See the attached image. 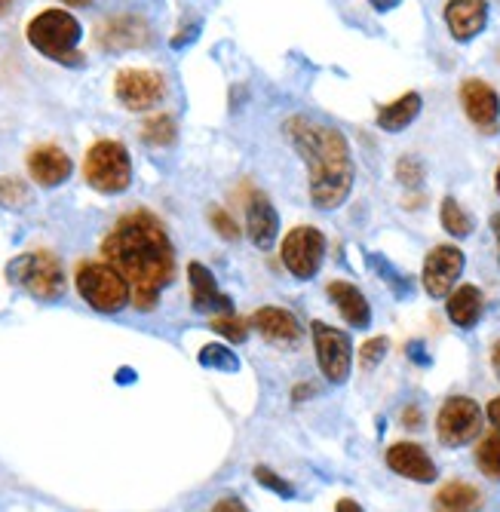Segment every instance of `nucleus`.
<instances>
[{"label":"nucleus","mask_w":500,"mask_h":512,"mask_svg":"<svg viewBox=\"0 0 500 512\" xmlns=\"http://www.w3.org/2000/svg\"><path fill=\"white\" fill-rule=\"evenodd\" d=\"M114 89H117V99L129 111H151L166 96V80L163 74L148 71V68H126L117 74Z\"/></svg>","instance_id":"nucleus-9"},{"label":"nucleus","mask_w":500,"mask_h":512,"mask_svg":"<svg viewBox=\"0 0 500 512\" xmlns=\"http://www.w3.org/2000/svg\"><path fill=\"white\" fill-rule=\"evenodd\" d=\"M209 512H249V506L240 497H221Z\"/></svg>","instance_id":"nucleus-34"},{"label":"nucleus","mask_w":500,"mask_h":512,"mask_svg":"<svg viewBox=\"0 0 500 512\" xmlns=\"http://www.w3.org/2000/svg\"><path fill=\"white\" fill-rule=\"evenodd\" d=\"M255 479H258V485H264V488H270L274 494H280V497H286V500H292L295 497V488L289 485V482H283L274 470H267V467H255Z\"/></svg>","instance_id":"nucleus-32"},{"label":"nucleus","mask_w":500,"mask_h":512,"mask_svg":"<svg viewBox=\"0 0 500 512\" xmlns=\"http://www.w3.org/2000/svg\"><path fill=\"white\" fill-rule=\"evenodd\" d=\"M375 4V10H381V13H387V10H393V7H399L402 0H372Z\"/></svg>","instance_id":"nucleus-38"},{"label":"nucleus","mask_w":500,"mask_h":512,"mask_svg":"<svg viewBox=\"0 0 500 512\" xmlns=\"http://www.w3.org/2000/svg\"><path fill=\"white\" fill-rule=\"evenodd\" d=\"M491 365H494V371H497V378H500V341L491 347Z\"/></svg>","instance_id":"nucleus-39"},{"label":"nucleus","mask_w":500,"mask_h":512,"mask_svg":"<svg viewBox=\"0 0 500 512\" xmlns=\"http://www.w3.org/2000/svg\"><path fill=\"white\" fill-rule=\"evenodd\" d=\"M488 421H491V427L500 433V396L488 402Z\"/></svg>","instance_id":"nucleus-36"},{"label":"nucleus","mask_w":500,"mask_h":512,"mask_svg":"<svg viewBox=\"0 0 500 512\" xmlns=\"http://www.w3.org/2000/svg\"><path fill=\"white\" fill-rule=\"evenodd\" d=\"M476 463H479V470H482L488 479L500 482V433L482 439V445H479V451H476Z\"/></svg>","instance_id":"nucleus-26"},{"label":"nucleus","mask_w":500,"mask_h":512,"mask_svg":"<svg viewBox=\"0 0 500 512\" xmlns=\"http://www.w3.org/2000/svg\"><path fill=\"white\" fill-rule=\"evenodd\" d=\"M71 157L56 145H40L28 154V172L40 188H56L71 175Z\"/></svg>","instance_id":"nucleus-14"},{"label":"nucleus","mask_w":500,"mask_h":512,"mask_svg":"<svg viewBox=\"0 0 500 512\" xmlns=\"http://www.w3.org/2000/svg\"><path fill=\"white\" fill-rule=\"evenodd\" d=\"M494 184H497V194H500V169H497V178H494Z\"/></svg>","instance_id":"nucleus-44"},{"label":"nucleus","mask_w":500,"mask_h":512,"mask_svg":"<svg viewBox=\"0 0 500 512\" xmlns=\"http://www.w3.org/2000/svg\"><path fill=\"white\" fill-rule=\"evenodd\" d=\"M77 292L99 313H120L132 298V289L123 273L108 261H83L77 267Z\"/></svg>","instance_id":"nucleus-4"},{"label":"nucleus","mask_w":500,"mask_h":512,"mask_svg":"<svg viewBox=\"0 0 500 512\" xmlns=\"http://www.w3.org/2000/svg\"><path fill=\"white\" fill-rule=\"evenodd\" d=\"M464 270V252L454 246H436L427 261H424V289L433 298H442L451 292V286L458 283V276Z\"/></svg>","instance_id":"nucleus-11"},{"label":"nucleus","mask_w":500,"mask_h":512,"mask_svg":"<svg viewBox=\"0 0 500 512\" xmlns=\"http://www.w3.org/2000/svg\"><path fill=\"white\" fill-rule=\"evenodd\" d=\"M13 283H19L37 301H59L65 295V273L56 255L50 252H28L19 255L7 267Z\"/></svg>","instance_id":"nucleus-5"},{"label":"nucleus","mask_w":500,"mask_h":512,"mask_svg":"<svg viewBox=\"0 0 500 512\" xmlns=\"http://www.w3.org/2000/svg\"><path fill=\"white\" fill-rule=\"evenodd\" d=\"M10 7H13V0H0V16H4V13H7Z\"/></svg>","instance_id":"nucleus-41"},{"label":"nucleus","mask_w":500,"mask_h":512,"mask_svg":"<svg viewBox=\"0 0 500 512\" xmlns=\"http://www.w3.org/2000/svg\"><path fill=\"white\" fill-rule=\"evenodd\" d=\"M482 292L476 286H461L448 298V319L458 325V329H473V325L482 319Z\"/></svg>","instance_id":"nucleus-22"},{"label":"nucleus","mask_w":500,"mask_h":512,"mask_svg":"<svg viewBox=\"0 0 500 512\" xmlns=\"http://www.w3.org/2000/svg\"><path fill=\"white\" fill-rule=\"evenodd\" d=\"M102 255L123 273L132 289V304L139 310H154L160 292L175 276V252L169 234L163 221L148 209L123 215L105 237Z\"/></svg>","instance_id":"nucleus-1"},{"label":"nucleus","mask_w":500,"mask_h":512,"mask_svg":"<svg viewBox=\"0 0 500 512\" xmlns=\"http://www.w3.org/2000/svg\"><path fill=\"white\" fill-rule=\"evenodd\" d=\"M286 135L307 163L313 206L320 209L341 206L353 188V160H350L347 138L332 126L310 123L304 117H292L286 123Z\"/></svg>","instance_id":"nucleus-2"},{"label":"nucleus","mask_w":500,"mask_h":512,"mask_svg":"<svg viewBox=\"0 0 500 512\" xmlns=\"http://www.w3.org/2000/svg\"><path fill=\"white\" fill-rule=\"evenodd\" d=\"M335 512H362V509H359V503H353V500H341Z\"/></svg>","instance_id":"nucleus-40"},{"label":"nucleus","mask_w":500,"mask_h":512,"mask_svg":"<svg viewBox=\"0 0 500 512\" xmlns=\"http://www.w3.org/2000/svg\"><path fill=\"white\" fill-rule=\"evenodd\" d=\"M439 218H442V227L448 230L451 237L464 240V237H470V234H473V218L467 215V209H461V206H458V200L445 197V200H442V212H439Z\"/></svg>","instance_id":"nucleus-24"},{"label":"nucleus","mask_w":500,"mask_h":512,"mask_svg":"<svg viewBox=\"0 0 500 512\" xmlns=\"http://www.w3.org/2000/svg\"><path fill=\"white\" fill-rule=\"evenodd\" d=\"M200 362H203L206 368H218V371H237V368H240L237 356H234L231 350H227V347H221V344L203 347V350H200Z\"/></svg>","instance_id":"nucleus-27"},{"label":"nucleus","mask_w":500,"mask_h":512,"mask_svg":"<svg viewBox=\"0 0 500 512\" xmlns=\"http://www.w3.org/2000/svg\"><path fill=\"white\" fill-rule=\"evenodd\" d=\"M86 184L99 194H123L132 181V163L120 142H96L83 160Z\"/></svg>","instance_id":"nucleus-6"},{"label":"nucleus","mask_w":500,"mask_h":512,"mask_svg":"<svg viewBox=\"0 0 500 512\" xmlns=\"http://www.w3.org/2000/svg\"><path fill=\"white\" fill-rule=\"evenodd\" d=\"M323 255H326V237L316 227H295L283 240V264L298 279H310L320 273Z\"/></svg>","instance_id":"nucleus-8"},{"label":"nucleus","mask_w":500,"mask_h":512,"mask_svg":"<svg viewBox=\"0 0 500 512\" xmlns=\"http://www.w3.org/2000/svg\"><path fill=\"white\" fill-rule=\"evenodd\" d=\"M482 430V411L473 399L467 396H451L439 417H436V433H439V442L448 445V448H458V445H467L479 436Z\"/></svg>","instance_id":"nucleus-7"},{"label":"nucleus","mask_w":500,"mask_h":512,"mask_svg":"<svg viewBox=\"0 0 500 512\" xmlns=\"http://www.w3.org/2000/svg\"><path fill=\"white\" fill-rule=\"evenodd\" d=\"M421 421H424V417H421V408H418V405H408V408L402 411V424H405L408 430H418Z\"/></svg>","instance_id":"nucleus-35"},{"label":"nucleus","mask_w":500,"mask_h":512,"mask_svg":"<svg viewBox=\"0 0 500 512\" xmlns=\"http://www.w3.org/2000/svg\"><path fill=\"white\" fill-rule=\"evenodd\" d=\"M445 22L454 40H473L488 22V4L485 0H448Z\"/></svg>","instance_id":"nucleus-17"},{"label":"nucleus","mask_w":500,"mask_h":512,"mask_svg":"<svg viewBox=\"0 0 500 512\" xmlns=\"http://www.w3.org/2000/svg\"><path fill=\"white\" fill-rule=\"evenodd\" d=\"M65 4H71V7H86L89 0H65Z\"/></svg>","instance_id":"nucleus-43"},{"label":"nucleus","mask_w":500,"mask_h":512,"mask_svg":"<svg viewBox=\"0 0 500 512\" xmlns=\"http://www.w3.org/2000/svg\"><path fill=\"white\" fill-rule=\"evenodd\" d=\"M387 338H372V341H366L359 347V362L366 365V368H375L384 356H387Z\"/></svg>","instance_id":"nucleus-33"},{"label":"nucleus","mask_w":500,"mask_h":512,"mask_svg":"<svg viewBox=\"0 0 500 512\" xmlns=\"http://www.w3.org/2000/svg\"><path fill=\"white\" fill-rule=\"evenodd\" d=\"M212 332L224 335L227 341L243 344V341L249 338V325H246L243 319H237L234 313H227V316H215V319H212Z\"/></svg>","instance_id":"nucleus-28"},{"label":"nucleus","mask_w":500,"mask_h":512,"mask_svg":"<svg viewBox=\"0 0 500 512\" xmlns=\"http://www.w3.org/2000/svg\"><path fill=\"white\" fill-rule=\"evenodd\" d=\"M491 224H494V234H497V243H500V215H494V221H491Z\"/></svg>","instance_id":"nucleus-42"},{"label":"nucleus","mask_w":500,"mask_h":512,"mask_svg":"<svg viewBox=\"0 0 500 512\" xmlns=\"http://www.w3.org/2000/svg\"><path fill=\"white\" fill-rule=\"evenodd\" d=\"M175 135H178V129H175V120H172L169 114H157V117H151V120L142 126V138H145L148 145H154V148L172 145V142H175Z\"/></svg>","instance_id":"nucleus-25"},{"label":"nucleus","mask_w":500,"mask_h":512,"mask_svg":"<svg viewBox=\"0 0 500 512\" xmlns=\"http://www.w3.org/2000/svg\"><path fill=\"white\" fill-rule=\"evenodd\" d=\"M252 325L255 329L267 338V341H274V344H298L301 341V325L298 319L283 310V307H261L255 316H252Z\"/></svg>","instance_id":"nucleus-19"},{"label":"nucleus","mask_w":500,"mask_h":512,"mask_svg":"<svg viewBox=\"0 0 500 512\" xmlns=\"http://www.w3.org/2000/svg\"><path fill=\"white\" fill-rule=\"evenodd\" d=\"M209 224L215 227V234L221 237V240H227V243H234V240H240V227H237V221L227 215L221 206H212L209 209Z\"/></svg>","instance_id":"nucleus-29"},{"label":"nucleus","mask_w":500,"mask_h":512,"mask_svg":"<svg viewBox=\"0 0 500 512\" xmlns=\"http://www.w3.org/2000/svg\"><path fill=\"white\" fill-rule=\"evenodd\" d=\"M396 178L405 184V188H418V184L424 181V166H421V160H415V157H402L399 166H396Z\"/></svg>","instance_id":"nucleus-31"},{"label":"nucleus","mask_w":500,"mask_h":512,"mask_svg":"<svg viewBox=\"0 0 500 512\" xmlns=\"http://www.w3.org/2000/svg\"><path fill=\"white\" fill-rule=\"evenodd\" d=\"M194 34H197V25H191L188 31H178V34H175V40H172V46H181V43H191V40H194Z\"/></svg>","instance_id":"nucleus-37"},{"label":"nucleus","mask_w":500,"mask_h":512,"mask_svg":"<svg viewBox=\"0 0 500 512\" xmlns=\"http://www.w3.org/2000/svg\"><path fill=\"white\" fill-rule=\"evenodd\" d=\"M188 279H191V301H194V310H200V313L218 310L221 316L234 313V301L218 292V283H215L212 270H206L200 261H191V264H188Z\"/></svg>","instance_id":"nucleus-15"},{"label":"nucleus","mask_w":500,"mask_h":512,"mask_svg":"<svg viewBox=\"0 0 500 512\" xmlns=\"http://www.w3.org/2000/svg\"><path fill=\"white\" fill-rule=\"evenodd\" d=\"M80 34H83L80 22L65 10H43L40 16H34L28 22V43L37 53H43L53 62H62V65L83 62V56L77 53Z\"/></svg>","instance_id":"nucleus-3"},{"label":"nucleus","mask_w":500,"mask_h":512,"mask_svg":"<svg viewBox=\"0 0 500 512\" xmlns=\"http://www.w3.org/2000/svg\"><path fill=\"white\" fill-rule=\"evenodd\" d=\"M246 230H249V240L258 249H270L277 243L280 234V218L270 206V200L264 194H252L249 206H246Z\"/></svg>","instance_id":"nucleus-18"},{"label":"nucleus","mask_w":500,"mask_h":512,"mask_svg":"<svg viewBox=\"0 0 500 512\" xmlns=\"http://www.w3.org/2000/svg\"><path fill=\"white\" fill-rule=\"evenodd\" d=\"M0 203L10 206V209L25 206L28 203V188L19 178H0Z\"/></svg>","instance_id":"nucleus-30"},{"label":"nucleus","mask_w":500,"mask_h":512,"mask_svg":"<svg viewBox=\"0 0 500 512\" xmlns=\"http://www.w3.org/2000/svg\"><path fill=\"white\" fill-rule=\"evenodd\" d=\"M151 43V28L139 16H117L99 25V46L102 50H135V46Z\"/></svg>","instance_id":"nucleus-12"},{"label":"nucleus","mask_w":500,"mask_h":512,"mask_svg":"<svg viewBox=\"0 0 500 512\" xmlns=\"http://www.w3.org/2000/svg\"><path fill=\"white\" fill-rule=\"evenodd\" d=\"M421 114V96L418 92H405L402 99H396L393 105H384L381 114H378V126L387 129V132H399L412 123L415 117Z\"/></svg>","instance_id":"nucleus-23"},{"label":"nucleus","mask_w":500,"mask_h":512,"mask_svg":"<svg viewBox=\"0 0 500 512\" xmlns=\"http://www.w3.org/2000/svg\"><path fill=\"white\" fill-rule=\"evenodd\" d=\"M482 491L467 482H448L433 497V512H479L482 509Z\"/></svg>","instance_id":"nucleus-21"},{"label":"nucleus","mask_w":500,"mask_h":512,"mask_svg":"<svg viewBox=\"0 0 500 512\" xmlns=\"http://www.w3.org/2000/svg\"><path fill=\"white\" fill-rule=\"evenodd\" d=\"M461 105H464L467 117L476 126L494 129L497 114H500V99H497V92L485 80H464V86H461Z\"/></svg>","instance_id":"nucleus-16"},{"label":"nucleus","mask_w":500,"mask_h":512,"mask_svg":"<svg viewBox=\"0 0 500 512\" xmlns=\"http://www.w3.org/2000/svg\"><path fill=\"white\" fill-rule=\"evenodd\" d=\"M387 467L405 479H412V482H436V463L430 460V454L415 445V442H396L390 451H387Z\"/></svg>","instance_id":"nucleus-13"},{"label":"nucleus","mask_w":500,"mask_h":512,"mask_svg":"<svg viewBox=\"0 0 500 512\" xmlns=\"http://www.w3.org/2000/svg\"><path fill=\"white\" fill-rule=\"evenodd\" d=\"M313 344H316V359H320L323 375L332 384H344L350 375V362H353V350H350V338L326 322H313Z\"/></svg>","instance_id":"nucleus-10"},{"label":"nucleus","mask_w":500,"mask_h":512,"mask_svg":"<svg viewBox=\"0 0 500 512\" xmlns=\"http://www.w3.org/2000/svg\"><path fill=\"white\" fill-rule=\"evenodd\" d=\"M329 298L335 301V307L341 310V316L347 319V325L353 329H369L372 325V307L353 283H344V279H335L329 283Z\"/></svg>","instance_id":"nucleus-20"}]
</instances>
